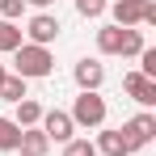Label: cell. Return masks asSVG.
Instances as JSON below:
<instances>
[{
  "label": "cell",
  "mask_w": 156,
  "mask_h": 156,
  "mask_svg": "<svg viewBox=\"0 0 156 156\" xmlns=\"http://www.w3.org/2000/svg\"><path fill=\"white\" fill-rule=\"evenodd\" d=\"M21 34H26V42H34V47H51L55 38H59V17L55 13H34Z\"/></svg>",
  "instance_id": "5b68a950"
},
{
  "label": "cell",
  "mask_w": 156,
  "mask_h": 156,
  "mask_svg": "<svg viewBox=\"0 0 156 156\" xmlns=\"http://www.w3.org/2000/svg\"><path fill=\"white\" fill-rule=\"evenodd\" d=\"M21 42H26V34L17 21H0V55H13Z\"/></svg>",
  "instance_id": "7c38bea8"
},
{
  "label": "cell",
  "mask_w": 156,
  "mask_h": 156,
  "mask_svg": "<svg viewBox=\"0 0 156 156\" xmlns=\"http://www.w3.org/2000/svg\"><path fill=\"white\" fill-rule=\"evenodd\" d=\"M63 156H97V148H93V139H68Z\"/></svg>",
  "instance_id": "e0dca14e"
},
{
  "label": "cell",
  "mask_w": 156,
  "mask_h": 156,
  "mask_svg": "<svg viewBox=\"0 0 156 156\" xmlns=\"http://www.w3.org/2000/svg\"><path fill=\"white\" fill-rule=\"evenodd\" d=\"M122 89H127L131 101H139L144 110H152V105H156V80L139 76V72H127V76H122Z\"/></svg>",
  "instance_id": "ba28073f"
},
{
  "label": "cell",
  "mask_w": 156,
  "mask_h": 156,
  "mask_svg": "<svg viewBox=\"0 0 156 156\" xmlns=\"http://www.w3.org/2000/svg\"><path fill=\"white\" fill-rule=\"evenodd\" d=\"M38 131H42L51 144H68V139H76V135H72V131H76V122H72V114H68V110H42Z\"/></svg>",
  "instance_id": "277c9868"
},
{
  "label": "cell",
  "mask_w": 156,
  "mask_h": 156,
  "mask_svg": "<svg viewBox=\"0 0 156 156\" xmlns=\"http://www.w3.org/2000/svg\"><path fill=\"white\" fill-rule=\"evenodd\" d=\"M97 51L101 55H118L122 51V26H101L97 30Z\"/></svg>",
  "instance_id": "8fae6325"
},
{
  "label": "cell",
  "mask_w": 156,
  "mask_h": 156,
  "mask_svg": "<svg viewBox=\"0 0 156 156\" xmlns=\"http://www.w3.org/2000/svg\"><path fill=\"white\" fill-rule=\"evenodd\" d=\"M26 4H34V9H38V13H47V9H51L55 0H26Z\"/></svg>",
  "instance_id": "ffe728a7"
},
{
  "label": "cell",
  "mask_w": 156,
  "mask_h": 156,
  "mask_svg": "<svg viewBox=\"0 0 156 156\" xmlns=\"http://www.w3.org/2000/svg\"><path fill=\"white\" fill-rule=\"evenodd\" d=\"M76 13H80V17H101L105 0H76Z\"/></svg>",
  "instance_id": "d6986e66"
},
{
  "label": "cell",
  "mask_w": 156,
  "mask_h": 156,
  "mask_svg": "<svg viewBox=\"0 0 156 156\" xmlns=\"http://www.w3.org/2000/svg\"><path fill=\"white\" fill-rule=\"evenodd\" d=\"M17 152H21V156H47V152H51V139H47L38 127H26L21 139H17Z\"/></svg>",
  "instance_id": "9c48e42d"
},
{
  "label": "cell",
  "mask_w": 156,
  "mask_h": 156,
  "mask_svg": "<svg viewBox=\"0 0 156 156\" xmlns=\"http://www.w3.org/2000/svg\"><path fill=\"white\" fill-rule=\"evenodd\" d=\"M55 72V55L51 47H34V42H21L17 51H13V76L21 80H42Z\"/></svg>",
  "instance_id": "6da1fadb"
},
{
  "label": "cell",
  "mask_w": 156,
  "mask_h": 156,
  "mask_svg": "<svg viewBox=\"0 0 156 156\" xmlns=\"http://www.w3.org/2000/svg\"><path fill=\"white\" fill-rule=\"evenodd\" d=\"M105 9L114 13V26L139 30V26H144V9H148V0H114V4H105Z\"/></svg>",
  "instance_id": "52a82bcc"
},
{
  "label": "cell",
  "mask_w": 156,
  "mask_h": 156,
  "mask_svg": "<svg viewBox=\"0 0 156 156\" xmlns=\"http://www.w3.org/2000/svg\"><path fill=\"white\" fill-rule=\"evenodd\" d=\"M68 114H72V122H76V127H101L110 110H105V97H101V93H80L76 101H72Z\"/></svg>",
  "instance_id": "7a4b0ae2"
},
{
  "label": "cell",
  "mask_w": 156,
  "mask_h": 156,
  "mask_svg": "<svg viewBox=\"0 0 156 156\" xmlns=\"http://www.w3.org/2000/svg\"><path fill=\"white\" fill-rule=\"evenodd\" d=\"M17 127L26 131V127H38L42 122V105L34 101V97H26V101H17V118H13Z\"/></svg>",
  "instance_id": "4fadbf2b"
},
{
  "label": "cell",
  "mask_w": 156,
  "mask_h": 156,
  "mask_svg": "<svg viewBox=\"0 0 156 156\" xmlns=\"http://www.w3.org/2000/svg\"><path fill=\"white\" fill-rule=\"evenodd\" d=\"M4 76H9V68H4V63H0V84H4Z\"/></svg>",
  "instance_id": "44dd1931"
},
{
  "label": "cell",
  "mask_w": 156,
  "mask_h": 156,
  "mask_svg": "<svg viewBox=\"0 0 156 156\" xmlns=\"http://www.w3.org/2000/svg\"><path fill=\"white\" fill-rule=\"evenodd\" d=\"M93 148H97V156H131V144L122 139V131H101Z\"/></svg>",
  "instance_id": "30bf717a"
},
{
  "label": "cell",
  "mask_w": 156,
  "mask_h": 156,
  "mask_svg": "<svg viewBox=\"0 0 156 156\" xmlns=\"http://www.w3.org/2000/svg\"><path fill=\"white\" fill-rule=\"evenodd\" d=\"M0 97H4V101H13V105L26 101V97H30V93H26V80L9 72V76H4V84H0Z\"/></svg>",
  "instance_id": "9a60e30c"
},
{
  "label": "cell",
  "mask_w": 156,
  "mask_h": 156,
  "mask_svg": "<svg viewBox=\"0 0 156 156\" xmlns=\"http://www.w3.org/2000/svg\"><path fill=\"white\" fill-rule=\"evenodd\" d=\"M26 0H0V21H21Z\"/></svg>",
  "instance_id": "ac0fdd59"
},
{
  "label": "cell",
  "mask_w": 156,
  "mask_h": 156,
  "mask_svg": "<svg viewBox=\"0 0 156 156\" xmlns=\"http://www.w3.org/2000/svg\"><path fill=\"white\" fill-rule=\"evenodd\" d=\"M139 51H144V34H139V30H122V51H118V55L135 59Z\"/></svg>",
  "instance_id": "2e32d148"
},
{
  "label": "cell",
  "mask_w": 156,
  "mask_h": 156,
  "mask_svg": "<svg viewBox=\"0 0 156 156\" xmlns=\"http://www.w3.org/2000/svg\"><path fill=\"white\" fill-rule=\"evenodd\" d=\"M72 80L80 84V93H97L105 84V63L101 59H80L76 68H72Z\"/></svg>",
  "instance_id": "8992f818"
},
{
  "label": "cell",
  "mask_w": 156,
  "mask_h": 156,
  "mask_svg": "<svg viewBox=\"0 0 156 156\" xmlns=\"http://www.w3.org/2000/svg\"><path fill=\"white\" fill-rule=\"evenodd\" d=\"M17 139H21V127L0 114V152H17Z\"/></svg>",
  "instance_id": "5bb4252c"
},
{
  "label": "cell",
  "mask_w": 156,
  "mask_h": 156,
  "mask_svg": "<svg viewBox=\"0 0 156 156\" xmlns=\"http://www.w3.org/2000/svg\"><path fill=\"white\" fill-rule=\"evenodd\" d=\"M118 131H122V139L131 144V152H139V148H148V144L156 139V114H152V110H144V114L127 118Z\"/></svg>",
  "instance_id": "3957f363"
}]
</instances>
